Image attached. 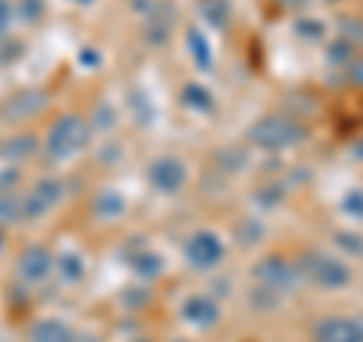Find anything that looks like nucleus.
<instances>
[{"label": "nucleus", "mask_w": 363, "mask_h": 342, "mask_svg": "<svg viewBox=\"0 0 363 342\" xmlns=\"http://www.w3.org/2000/svg\"><path fill=\"white\" fill-rule=\"evenodd\" d=\"M303 136H306V131L297 121L281 118V116H269V118H260L255 128L248 131V143H252L255 149H264V152H279V149H291V145L300 143Z\"/></svg>", "instance_id": "1"}, {"label": "nucleus", "mask_w": 363, "mask_h": 342, "mask_svg": "<svg viewBox=\"0 0 363 342\" xmlns=\"http://www.w3.org/2000/svg\"><path fill=\"white\" fill-rule=\"evenodd\" d=\"M88 140V124L85 118H79V116H64L52 124V131L49 136H45V155L52 158V161H64V158H70L76 155L79 149L85 145Z\"/></svg>", "instance_id": "2"}, {"label": "nucleus", "mask_w": 363, "mask_h": 342, "mask_svg": "<svg viewBox=\"0 0 363 342\" xmlns=\"http://www.w3.org/2000/svg\"><path fill=\"white\" fill-rule=\"evenodd\" d=\"M224 255H227L224 239L215 231H206V227L197 233H191L188 243H185V260H188V267L197 270V272L215 270L224 260Z\"/></svg>", "instance_id": "3"}, {"label": "nucleus", "mask_w": 363, "mask_h": 342, "mask_svg": "<svg viewBox=\"0 0 363 342\" xmlns=\"http://www.w3.org/2000/svg\"><path fill=\"white\" fill-rule=\"evenodd\" d=\"M64 197V182L45 176L28 194H21V221H37L45 212H52Z\"/></svg>", "instance_id": "4"}, {"label": "nucleus", "mask_w": 363, "mask_h": 342, "mask_svg": "<svg viewBox=\"0 0 363 342\" xmlns=\"http://www.w3.org/2000/svg\"><path fill=\"white\" fill-rule=\"evenodd\" d=\"M306 276H309L315 285H321V288H345V285L351 282V270L348 264H342V260L330 258L327 252H312L309 258H306Z\"/></svg>", "instance_id": "5"}, {"label": "nucleus", "mask_w": 363, "mask_h": 342, "mask_svg": "<svg viewBox=\"0 0 363 342\" xmlns=\"http://www.w3.org/2000/svg\"><path fill=\"white\" fill-rule=\"evenodd\" d=\"M185 179H188V167L182 164L179 158H173V155L157 158V161L149 167L152 188L161 191V194H176L182 185H185Z\"/></svg>", "instance_id": "6"}, {"label": "nucleus", "mask_w": 363, "mask_h": 342, "mask_svg": "<svg viewBox=\"0 0 363 342\" xmlns=\"http://www.w3.org/2000/svg\"><path fill=\"white\" fill-rule=\"evenodd\" d=\"M43 106H45L43 91H21V94H16L4 109H0V118L6 124H25L28 118L37 116Z\"/></svg>", "instance_id": "7"}, {"label": "nucleus", "mask_w": 363, "mask_h": 342, "mask_svg": "<svg viewBox=\"0 0 363 342\" xmlns=\"http://www.w3.org/2000/svg\"><path fill=\"white\" fill-rule=\"evenodd\" d=\"M52 267H55V260L49 255V248H43V246H30L28 252L18 258V276L30 285L43 282L52 272Z\"/></svg>", "instance_id": "8"}, {"label": "nucleus", "mask_w": 363, "mask_h": 342, "mask_svg": "<svg viewBox=\"0 0 363 342\" xmlns=\"http://www.w3.org/2000/svg\"><path fill=\"white\" fill-rule=\"evenodd\" d=\"M182 315L200 327H209L218 321V303H215L209 294H194V297H188L185 306H182Z\"/></svg>", "instance_id": "9"}, {"label": "nucleus", "mask_w": 363, "mask_h": 342, "mask_svg": "<svg viewBox=\"0 0 363 342\" xmlns=\"http://www.w3.org/2000/svg\"><path fill=\"white\" fill-rule=\"evenodd\" d=\"M94 212H97V219H118V215L124 212V197L118 191H100V197L94 203Z\"/></svg>", "instance_id": "10"}, {"label": "nucleus", "mask_w": 363, "mask_h": 342, "mask_svg": "<svg viewBox=\"0 0 363 342\" xmlns=\"http://www.w3.org/2000/svg\"><path fill=\"white\" fill-rule=\"evenodd\" d=\"M200 13L212 28H224L227 16H230V4L227 0H200Z\"/></svg>", "instance_id": "11"}, {"label": "nucleus", "mask_w": 363, "mask_h": 342, "mask_svg": "<svg viewBox=\"0 0 363 342\" xmlns=\"http://www.w3.org/2000/svg\"><path fill=\"white\" fill-rule=\"evenodd\" d=\"M33 339L37 342H67L70 333H67V327L61 321H40L33 327Z\"/></svg>", "instance_id": "12"}, {"label": "nucleus", "mask_w": 363, "mask_h": 342, "mask_svg": "<svg viewBox=\"0 0 363 342\" xmlns=\"http://www.w3.org/2000/svg\"><path fill=\"white\" fill-rule=\"evenodd\" d=\"M21 219V197H16V191L0 194V227L16 224Z\"/></svg>", "instance_id": "13"}, {"label": "nucleus", "mask_w": 363, "mask_h": 342, "mask_svg": "<svg viewBox=\"0 0 363 342\" xmlns=\"http://www.w3.org/2000/svg\"><path fill=\"white\" fill-rule=\"evenodd\" d=\"M58 272H61L67 282H79V279L85 276V260L79 258V255H73V252H67V255L58 258Z\"/></svg>", "instance_id": "14"}, {"label": "nucleus", "mask_w": 363, "mask_h": 342, "mask_svg": "<svg viewBox=\"0 0 363 342\" xmlns=\"http://www.w3.org/2000/svg\"><path fill=\"white\" fill-rule=\"evenodd\" d=\"M188 43H191V52H194V58L200 67H206L209 64V43L200 37V31L197 28H191L188 31Z\"/></svg>", "instance_id": "15"}, {"label": "nucleus", "mask_w": 363, "mask_h": 342, "mask_svg": "<svg viewBox=\"0 0 363 342\" xmlns=\"http://www.w3.org/2000/svg\"><path fill=\"white\" fill-rule=\"evenodd\" d=\"M6 145H9L6 149L9 158H28L37 152V140H33V136H16V140H9Z\"/></svg>", "instance_id": "16"}, {"label": "nucleus", "mask_w": 363, "mask_h": 342, "mask_svg": "<svg viewBox=\"0 0 363 342\" xmlns=\"http://www.w3.org/2000/svg\"><path fill=\"white\" fill-rule=\"evenodd\" d=\"M16 16L21 21H37L43 16V0H16Z\"/></svg>", "instance_id": "17"}, {"label": "nucleus", "mask_w": 363, "mask_h": 342, "mask_svg": "<svg viewBox=\"0 0 363 342\" xmlns=\"http://www.w3.org/2000/svg\"><path fill=\"white\" fill-rule=\"evenodd\" d=\"M185 104L197 106V109H209L212 94H209L206 88H200V85H188V88H185Z\"/></svg>", "instance_id": "18"}, {"label": "nucleus", "mask_w": 363, "mask_h": 342, "mask_svg": "<svg viewBox=\"0 0 363 342\" xmlns=\"http://www.w3.org/2000/svg\"><path fill=\"white\" fill-rule=\"evenodd\" d=\"M13 18H16V4H13V0H0V40L9 37Z\"/></svg>", "instance_id": "19"}, {"label": "nucleus", "mask_w": 363, "mask_h": 342, "mask_svg": "<svg viewBox=\"0 0 363 342\" xmlns=\"http://www.w3.org/2000/svg\"><path fill=\"white\" fill-rule=\"evenodd\" d=\"M300 33H306V37H321L324 33V21H318V18H306V21H300V28H297Z\"/></svg>", "instance_id": "20"}, {"label": "nucleus", "mask_w": 363, "mask_h": 342, "mask_svg": "<svg viewBox=\"0 0 363 342\" xmlns=\"http://www.w3.org/2000/svg\"><path fill=\"white\" fill-rule=\"evenodd\" d=\"M281 4H291L294 6V4H300V0H281Z\"/></svg>", "instance_id": "21"}, {"label": "nucleus", "mask_w": 363, "mask_h": 342, "mask_svg": "<svg viewBox=\"0 0 363 342\" xmlns=\"http://www.w3.org/2000/svg\"><path fill=\"white\" fill-rule=\"evenodd\" d=\"M360 155H363V145H360Z\"/></svg>", "instance_id": "22"}, {"label": "nucleus", "mask_w": 363, "mask_h": 342, "mask_svg": "<svg viewBox=\"0 0 363 342\" xmlns=\"http://www.w3.org/2000/svg\"><path fill=\"white\" fill-rule=\"evenodd\" d=\"M330 4H336V0H330Z\"/></svg>", "instance_id": "23"}]
</instances>
